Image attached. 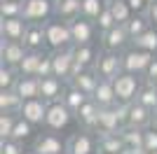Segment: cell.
<instances>
[{"mask_svg":"<svg viewBox=\"0 0 157 154\" xmlns=\"http://www.w3.org/2000/svg\"><path fill=\"white\" fill-rule=\"evenodd\" d=\"M80 14H82V0H61V2H54V16H59L63 21H73Z\"/></svg>","mask_w":157,"mask_h":154,"instance_id":"obj_24","label":"cell"},{"mask_svg":"<svg viewBox=\"0 0 157 154\" xmlns=\"http://www.w3.org/2000/svg\"><path fill=\"white\" fill-rule=\"evenodd\" d=\"M59 154H71V152H68V149H63V152H59Z\"/></svg>","mask_w":157,"mask_h":154,"instance_id":"obj_49","label":"cell"},{"mask_svg":"<svg viewBox=\"0 0 157 154\" xmlns=\"http://www.w3.org/2000/svg\"><path fill=\"white\" fill-rule=\"evenodd\" d=\"M101 51L96 49L94 42H87V45H73V56H75V63L82 65V68H94L96 58Z\"/></svg>","mask_w":157,"mask_h":154,"instance_id":"obj_22","label":"cell"},{"mask_svg":"<svg viewBox=\"0 0 157 154\" xmlns=\"http://www.w3.org/2000/svg\"><path fill=\"white\" fill-rule=\"evenodd\" d=\"M105 7H108V2H105V0H82V16L96 21V16L103 12Z\"/></svg>","mask_w":157,"mask_h":154,"instance_id":"obj_36","label":"cell"},{"mask_svg":"<svg viewBox=\"0 0 157 154\" xmlns=\"http://www.w3.org/2000/svg\"><path fill=\"white\" fill-rule=\"evenodd\" d=\"M14 91H17L24 101H26V98H38L40 96V77H35V75H19V79H17V84H14Z\"/></svg>","mask_w":157,"mask_h":154,"instance_id":"obj_23","label":"cell"},{"mask_svg":"<svg viewBox=\"0 0 157 154\" xmlns=\"http://www.w3.org/2000/svg\"><path fill=\"white\" fill-rule=\"evenodd\" d=\"M94 24H96V28H98V35H101V33H105L108 28H113V26L117 24V21H115V16H113L110 7H105L103 12H101V14L96 16V21H94Z\"/></svg>","mask_w":157,"mask_h":154,"instance_id":"obj_38","label":"cell"},{"mask_svg":"<svg viewBox=\"0 0 157 154\" xmlns=\"http://www.w3.org/2000/svg\"><path fill=\"white\" fill-rule=\"evenodd\" d=\"M75 119V112H73L63 101H52L47 103V115H45V126L49 131H63L68 124Z\"/></svg>","mask_w":157,"mask_h":154,"instance_id":"obj_3","label":"cell"},{"mask_svg":"<svg viewBox=\"0 0 157 154\" xmlns=\"http://www.w3.org/2000/svg\"><path fill=\"white\" fill-rule=\"evenodd\" d=\"M68 26H71V33H73V45H87V42H94V38H96V24H94L92 19H87V16H75L73 21H68Z\"/></svg>","mask_w":157,"mask_h":154,"instance_id":"obj_8","label":"cell"},{"mask_svg":"<svg viewBox=\"0 0 157 154\" xmlns=\"http://www.w3.org/2000/svg\"><path fill=\"white\" fill-rule=\"evenodd\" d=\"M24 19L45 24L54 14V0H24Z\"/></svg>","mask_w":157,"mask_h":154,"instance_id":"obj_10","label":"cell"},{"mask_svg":"<svg viewBox=\"0 0 157 154\" xmlns=\"http://www.w3.org/2000/svg\"><path fill=\"white\" fill-rule=\"evenodd\" d=\"M28 47L24 42H12V40H2L0 42V63H7V65H14L19 68V63L24 61Z\"/></svg>","mask_w":157,"mask_h":154,"instance_id":"obj_15","label":"cell"},{"mask_svg":"<svg viewBox=\"0 0 157 154\" xmlns=\"http://www.w3.org/2000/svg\"><path fill=\"white\" fill-rule=\"evenodd\" d=\"M122 154H148V152H145V149H134V147H127Z\"/></svg>","mask_w":157,"mask_h":154,"instance_id":"obj_45","label":"cell"},{"mask_svg":"<svg viewBox=\"0 0 157 154\" xmlns=\"http://www.w3.org/2000/svg\"><path fill=\"white\" fill-rule=\"evenodd\" d=\"M92 133L94 131H87V128H80V131L71 133L68 140H66V149L71 154H96L98 152V138Z\"/></svg>","mask_w":157,"mask_h":154,"instance_id":"obj_6","label":"cell"},{"mask_svg":"<svg viewBox=\"0 0 157 154\" xmlns=\"http://www.w3.org/2000/svg\"><path fill=\"white\" fill-rule=\"evenodd\" d=\"M87 98H92V96H87L85 91H80L78 86L68 84V86H66V91H63V96H61V101H63L66 105H68V108H71L73 112H75V110H78L80 105H82V103L87 101Z\"/></svg>","mask_w":157,"mask_h":154,"instance_id":"obj_29","label":"cell"},{"mask_svg":"<svg viewBox=\"0 0 157 154\" xmlns=\"http://www.w3.org/2000/svg\"><path fill=\"white\" fill-rule=\"evenodd\" d=\"M28 21L24 16H12V19H2L0 16V40H12V42H24Z\"/></svg>","mask_w":157,"mask_h":154,"instance_id":"obj_12","label":"cell"},{"mask_svg":"<svg viewBox=\"0 0 157 154\" xmlns=\"http://www.w3.org/2000/svg\"><path fill=\"white\" fill-rule=\"evenodd\" d=\"M92 98L101 105V108H108V105H115L117 103V96H115V84H113V79H98L96 89H94Z\"/></svg>","mask_w":157,"mask_h":154,"instance_id":"obj_21","label":"cell"},{"mask_svg":"<svg viewBox=\"0 0 157 154\" xmlns=\"http://www.w3.org/2000/svg\"><path fill=\"white\" fill-rule=\"evenodd\" d=\"M33 128H35V124L19 115V117H17V124H14V131H12V138H14V140H19V142H26V140H31Z\"/></svg>","mask_w":157,"mask_h":154,"instance_id":"obj_31","label":"cell"},{"mask_svg":"<svg viewBox=\"0 0 157 154\" xmlns=\"http://www.w3.org/2000/svg\"><path fill=\"white\" fill-rule=\"evenodd\" d=\"M45 31H47V47L52 49H66V47H73V33L68 21L63 19H47L45 21Z\"/></svg>","mask_w":157,"mask_h":154,"instance_id":"obj_1","label":"cell"},{"mask_svg":"<svg viewBox=\"0 0 157 154\" xmlns=\"http://www.w3.org/2000/svg\"><path fill=\"white\" fill-rule=\"evenodd\" d=\"M98 79H101V77L96 75V70H94V68H80V70L75 72L71 79H68V84L78 86L80 91H85L87 96H92L94 89H96V84H98Z\"/></svg>","mask_w":157,"mask_h":154,"instance_id":"obj_18","label":"cell"},{"mask_svg":"<svg viewBox=\"0 0 157 154\" xmlns=\"http://www.w3.org/2000/svg\"><path fill=\"white\" fill-rule=\"evenodd\" d=\"M105 2H113V0H105Z\"/></svg>","mask_w":157,"mask_h":154,"instance_id":"obj_52","label":"cell"},{"mask_svg":"<svg viewBox=\"0 0 157 154\" xmlns=\"http://www.w3.org/2000/svg\"><path fill=\"white\" fill-rule=\"evenodd\" d=\"M54 2H61V0H54Z\"/></svg>","mask_w":157,"mask_h":154,"instance_id":"obj_51","label":"cell"},{"mask_svg":"<svg viewBox=\"0 0 157 154\" xmlns=\"http://www.w3.org/2000/svg\"><path fill=\"white\" fill-rule=\"evenodd\" d=\"M145 16L150 19V24L157 28V0H152L150 5H148V9H145Z\"/></svg>","mask_w":157,"mask_h":154,"instance_id":"obj_44","label":"cell"},{"mask_svg":"<svg viewBox=\"0 0 157 154\" xmlns=\"http://www.w3.org/2000/svg\"><path fill=\"white\" fill-rule=\"evenodd\" d=\"M138 103H143L145 108H150L152 112L157 110V86L150 82H143V86H141V91H138V96H136Z\"/></svg>","mask_w":157,"mask_h":154,"instance_id":"obj_32","label":"cell"},{"mask_svg":"<svg viewBox=\"0 0 157 154\" xmlns=\"http://www.w3.org/2000/svg\"><path fill=\"white\" fill-rule=\"evenodd\" d=\"M131 42L129 31L124 24H115L113 28H108L105 33H101V47L110 51H124V47Z\"/></svg>","mask_w":157,"mask_h":154,"instance_id":"obj_9","label":"cell"},{"mask_svg":"<svg viewBox=\"0 0 157 154\" xmlns=\"http://www.w3.org/2000/svg\"><path fill=\"white\" fill-rule=\"evenodd\" d=\"M145 152H157V128L148 126L145 128Z\"/></svg>","mask_w":157,"mask_h":154,"instance_id":"obj_40","label":"cell"},{"mask_svg":"<svg viewBox=\"0 0 157 154\" xmlns=\"http://www.w3.org/2000/svg\"><path fill=\"white\" fill-rule=\"evenodd\" d=\"M122 138H124V145L127 147H134V149H145V128H138V126H122Z\"/></svg>","mask_w":157,"mask_h":154,"instance_id":"obj_26","label":"cell"},{"mask_svg":"<svg viewBox=\"0 0 157 154\" xmlns=\"http://www.w3.org/2000/svg\"><path fill=\"white\" fill-rule=\"evenodd\" d=\"M66 86H68V82H66V79H61V77H56V75L40 77V98H45L47 103L59 101V98L63 96Z\"/></svg>","mask_w":157,"mask_h":154,"instance_id":"obj_17","label":"cell"},{"mask_svg":"<svg viewBox=\"0 0 157 154\" xmlns=\"http://www.w3.org/2000/svg\"><path fill=\"white\" fill-rule=\"evenodd\" d=\"M98 138V149L101 152H110V154H122L127 149L122 131H105V133H96Z\"/></svg>","mask_w":157,"mask_h":154,"instance_id":"obj_20","label":"cell"},{"mask_svg":"<svg viewBox=\"0 0 157 154\" xmlns=\"http://www.w3.org/2000/svg\"><path fill=\"white\" fill-rule=\"evenodd\" d=\"M45 56V51H38V49H28L24 61L19 63V75H35L38 77V68H40V61Z\"/></svg>","mask_w":157,"mask_h":154,"instance_id":"obj_25","label":"cell"},{"mask_svg":"<svg viewBox=\"0 0 157 154\" xmlns=\"http://www.w3.org/2000/svg\"><path fill=\"white\" fill-rule=\"evenodd\" d=\"M19 79V70L14 65H7V63H0V91H7V89H14V84Z\"/></svg>","mask_w":157,"mask_h":154,"instance_id":"obj_33","label":"cell"},{"mask_svg":"<svg viewBox=\"0 0 157 154\" xmlns=\"http://www.w3.org/2000/svg\"><path fill=\"white\" fill-rule=\"evenodd\" d=\"M98 112H101V105H98L94 98H87L78 110H75V122L80 124V128H87V131H96V122H98Z\"/></svg>","mask_w":157,"mask_h":154,"instance_id":"obj_13","label":"cell"},{"mask_svg":"<svg viewBox=\"0 0 157 154\" xmlns=\"http://www.w3.org/2000/svg\"><path fill=\"white\" fill-rule=\"evenodd\" d=\"M47 75H54V72H52V54L45 51V56L40 61V68H38V77H47Z\"/></svg>","mask_w":157,"mask_h":154,"instance_id":"obj_41","label":"cell"},{"mask_svg":"<svg viewBox=\"0 0 157 154\" xmlns=\"http://www.w3.org/2000/svg\"><path fill=\"white\" fill-rule=\"evenodd\" d=\"M131 7V12L134 14H145V9H148V5H150V0H127Z\"/></svg>","mask_w":157,"mask_h":154,"instance_id":"obj_43","label":"cell"},{"mask_svg":"<svg viewBox=\"0 0 157 154\" xmlns=\"http://www.w3.org/2000/svg\"><path fill=\"white\" fill-rule=\"evenodd\" d=\"M152 119H155V112H152L150 108H145L143 103H138V101L127 103V124H129V126L148 128V126H152Z\"/></svg>","mask_w":157,"mask_h":154,"instance_id":"obj_11","label":"cell"},{"mask_svg":"<svg viewBox=\"0 0 157 154\" xmlns=\"http://www.w3.org/2000/svg\"><path fill=\"white\" fill-rule=\"evenodd\" d=\"M21 103H24V98H21L14 89L0 91V112H12V115H19V112H21Z\"/></svg>","mask_w":157,"mask_h":154,"instance_id":"obj_27","label":"cell"},{"mask_svg":"<svg viewBox=\"0 0 157 154\" xmlns=\"http://www.w3.org/2000/svg\"><path fill=\"white\" fill-rule=\"evenodd\" d=\"M0 154H24V142L14 138H2L0 140Z\"/></svg>","mask_w":157,"mask_h":154,"instance_id":"obj_39","label":"cell"},{"mask_svg":"<svg viewBox=\"0 0 157 154\" xmlns=\"http://www.w3.org/2000/svg\"><path fill=\"white\" fill-rule=\"evenodd\" d=\"M21 117H26L28 122H33L35 126H42L45 124V115H47V101L45 98H26L21 103Z\"/></svg>","mask_w":157,"mask_h":154,"instance_id":"obj_14","label":"cell"},{"mask_svg":"<svg viewBox=\"0 0 157 154\" xmlns=\"http://www.w3.org/2000/svg\"><path fill=\"white\" fill-rule=\"evenodd\" d=\"M108 7H110V12H113V16H115L117 24H127L134 16V12H131L127 0H113V2H108Z\"/></svg>","mask_w":157,"mask_h":154,"instance_id":"obj_34","label":"cell"},{"mask_svg":"<svg viewBox=\"0 0 157 154\" xmlns=\"http://www.w3.org/2000/svg\"><path fill=\"white\" fill-rule=\"evenodd\" d=\"M141 77H143V75H134V72H124V70H122L115 79H113L117 103H131V101H136L138 91H141V86H143Z\"/></svg>","mask_w":157,"mask_h":154,"instance_id":"obj_2","label":"cell"},{"mask_svg":"<svg viewBox=\"0 0 157 154\" xmlns=\"http://www.w3.org/2000/svg\"><path fill=\"white\" fill-rule=\"evenodd\" d=\"M148 154H157V152H148Z\"/></svg>","mask_w":157,"mask_h":154,"instance_id":"obj_50","label":"cell"},{"mask_svg":"<svg viewBox=\"0 0 157 154\" xmlns=\"http://www.w3.org/2000/svg\"><path fill=\"white\" fill-rule=\"evenodd\" d=\"M131 45L138 47V49L150 51V54H157V28H155V26H152V28H148L143 35H138L136 40H131Z\"/></svg>","mask_w":157,"mask_h":154,"instance_id":"obj_30","label":"cell"},{"mask_svg":"<svg viewBox=\"0 0 157 154\" xmlns=\"http://www.w3.org/2000/svg\"><path fill=\"white\" fill-rule=\"evenodd\" d=\"M152 58H155V54L138 49V47H131V49L122 51V70L134 72V75H145L148 65L152 63Z\"/></svg>","mask_w":157,"mask_h":154,"instance_id":"obj_5","label":"cell"},{"mask_svg":"<svg viewBox=\"0 0 157 154\" xmlns=\"http://www.w3.org/2000/svg\"><path fill=\"white\" fill-rule=\"evenodd\" d=\"M24 0H0V16L12 19V16H24Z\"/></svg>","mask_w":157,"mask_h":154,"instance_id":"obj_35","label":"cell"},{"mask_svg":"<svg viewBox=\"0 0 157 154\" xmlns=\"http://www.w3.org/2000/svg\"><path fill=\"white\" fill-rule=\"evenodd\" d=\"M96 154H110V152H101V149H98V152H96Z\"/></svg>","mask_w":157,"mask_h":154,"instance_id":"obj_48","label":"cell"},{"mask_svg":"<svg viewBox=\"0 0 157 154\" xmlns=\"http://www.w3.org/2000/svg\"><path fill=\"white\" fill-rule=\"evenodd\" d=\"M24 45H26L28 49L45 51V47H47V31H45V24H38V21H28L26 35H24Z\"/></svg>","mask_w":157,"mask_h":154,"instance_id":"obj_19","label":"cell"},{"mask_svg":"<svg viewBox=\"0 0 157 154\" xmlns=\"http://www.w3.org/2000/svg\"><path fill=\"white\" fill-rule=\"evenodd\" d=\"M24 154H38L35 149H24Z\"/></svg>","mask_w":157,"mask_h":154,"instance_id":"obj_46","label":"cell"},{"mask_svg":"<svg viewBox=\"0 0 157 154\" xmlns=\"http://www.w3.org/2000/svg\"><path fill=\"white\" fill-rule=\"evenodd\" d=\"M143 82H150V84L157 86V58H152V63L148 65V70L143 75Z\"/></svg>","mask_w":157,"mask_h":154,"instance_id":"obj_42","label":"cell"},{"mask_svg":"<svg viewBox=\"0 0 157 154\" xmlns=\"http://www.w3.org/2000/svg\"><path fill=\"white\" fill-rule=\"evenodd\" d=\"M124 26H127V31H129V38H131V40H136L138 35H143L148 28H152L150 19H148L145 14H134V16H131Z\"/></svg>","mask_w":157,"mask_h":154,"instance_id":"obj_28","label":"cell"},{"mask_svg":"<svg viewBox=\"0 0 157 154\" xmlns=\"http://www.w3.org/2000/svg\"><path fill=\"white\" fill-rule=\"evenodd\" d=\"M17 117H19V115H12V112H0V140H2V138H12V131H14V124H17Z\"/></svg>","mask_w":157,"mask_h":154,"instance_id":"obj_37","label":"cell"},{"mask_svg":"<svg viewBox=\"0 0 157 154\" xmlns=\"http://www.w3.org/2000/svg\"><path fill=\"white\" fill-rule=\"evenodd\" d=\"M152 126H155V128H157V115H155V119H152Z\"/></svg>","mask_w":157,"mask_h":154,"instance_id":"obj_47","label":"cell"},{"mask_svg":"<svg viewBox=\"0 0 157 154\" xmlns=\"http://www.w3.org/2000/svg\"><path fill=\"white\" fill-rule=\"evenodd\" d=\"M94 70H96L98 77H103V79H115V77L122 72V51L103 49L98 54L96 63H94Z\"/></svg>","mask_w":157,"mask_h":154,"instance_id":"obj_7","label":"cell"},{"mask_svg":"<svg viewBox=\"0 0 157 154\" xmlns=\"http://www.w3.org/2000/svg\"><path fill=\"white\" fill-rule=\"evenodd\" d=\"M80 68H82V65L75 63L73 47H66V49H52V72L56 77H61V79L68 82Z\"/></svg>","mask_w":157,"mask_h":154,"instance_id":"obj_4","label":"cell"},{"mask_svg":"<svg viewBox=\"0 0 157 154\" xmlns=\"http://www.w3.org/2000/svg\"><path fill=\"white\" fill-rule=\"evenodd\" d=\"M33 149L38 154H59L66 149V142L61 140L56 131H49L47 128V133H40L35 140H33Z\"/></svg>","mask_w":157,"mask_h":154,"instance_id":"obj_16","label":"cell"}]
</instances>
